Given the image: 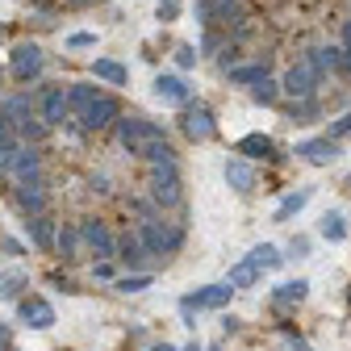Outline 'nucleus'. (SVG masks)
Here are the masks:
<instances>
[{
    "label": "nucleus",
    "instance_id": "obj_1",
    "mask_svg": "<svg viewBox=\"0 0 351 351\" xmlns=\"http://www.w3.org/2000/svg\"><path fill=\"white\" fill-rule=\"evenodd\" d=\"M159 138H163L159 125H151V121H143V117H117V143H121L130 155H147V147L159 143Z\"/></svg>",
    "mask_w": 351,
    "mask_h": 351
},
{
    "label": "nucleus",
    "instance_id": "obj_2",
    "mask_svg": "<svg viewBox=\"0 0 351 351\" xmlns=\"http://www.w3.org/2000/svg\"><path fill=\"white\" fill-rule=\"evenodd\" d=\"M151 201L163 205V209L180 205V176H176V159L151 163Z\"/></svg>",
    "mask_w": 351,
    "mask_h": 351
},
{
    "label": "nucleus",
    "instance_id": "obj_3",
    "mask_svg": "<svg viewBox=\"0 0 351 351\" xmlns=\"http://www.w3.org/2000/svg\"><path fill=\"white\" fill-rule=\"evenodd\" d=\"M138 239L147 243V251H151V255H171L176 247L184 243V234H180V230L167 226V222H155V217H143V222H138Z\"/></svg>",
    "mask_w": 351,
    "mask_h": 351
},
{
    "label": "nucleus",
    "instance_id": "obj_4",
    "mask_svg": "<svg viewBox=\"0 0 351 351\" xmlns=\"http://www.w3.org/2000/svg\"><path fill=\"white\" fill-rule=\"evenodd\" d=\"M314 84H318L314 59H301V63L289 67V75H285V84H280V93L293 97V101H310V97H314Z\"/></svg>",
    "mask_w": 351,
    "mask_h": 351
},
{
    "label": "nucleus",
    "instance_id": "obj_5",
    "mask_svg": "<svg viewBox=\"0 0 351 351\" xmlns=\"http://www.w3.org/2000/svg\"><path fill=\"white\" fill-rule=\"evenodd\" d=\"M80 234H84L88 251H93L97 259H117V243H113V234H109L105 222H97V217H84V222H80Z\"/></svg>",
    "mask_w": 351,
    "mask_h": 351
},
{
    "label": "nucleus",
    "instance_id": "obj_6",
    "mask_svg": "<svg viewBox=\"0 0 351 351\" xmlns=\"http://www.w3.org/2000/svg\"><path fill=\"white\" fill-rule=\"evenodd\" d=\"M117 117H121L117 101L101 93V97H97L93 105H88V109L80 113V125H84V130H109V125H117Z\"/></svg>",
    "mask_w": 351,
    "mask_h": 351
},
{
    "label": "nucleus",
    "instance_id": "obj_7",
    "mask_svg": "<svg viewBox=\"0 0 351 351\" xmlns=\"http://www.w3.org/2000/svg\"><path fill=\"white\" fill-rule=\"evenodd\" d=\"M230 293H234V285H205V289L184 297V310H222L230 301Z\"/></svg>",
    "mask_w": 351,
    "mask_h": 351
},
{
    "label": "nucleus",
    "instance_id": "obj_8",
    "mask_svg": "<svg viewBox=\"0 0 351 351\" xmlns=\"http://www.w3.org/2000/svg\"><path fill=\"white\" fill-rule=\"evenodd\" d=\"M9 71H13V80H34L38 71H42V51L34 47V42H21V47L13 51V63H9Z\"/></svg>",
    "mask_w": 351,
    "mask_h": 351
},
{
    "label": "nucleus",
    "instance_id": "obj_9",
    "mask_svg": "<svg viewBox=\"0 0 351 351\" xmlns=\"http://www.w3.org/2000/svg\"><path fill=\"white\" fill-rule=\"evenodd\" d=\"M213 113L205 109V105H189L184 109V134L193 138V143H205V138H213Z\"/></svg>",
    "mask_w": 351,
    "mask_h": 351
},
{
    "label": "nucleus",
    "instance_id": "obj_10",
    "mask_svg": "<svg viewBox=\"0 0 351 351\" xmlns=\"http://www.w3.org/2000/svg\"><path fill=\"white\" fill-rule=\"evenodd\" d=\"M297 155L301 159H310V163H318V167H326V163H335L339 159V138H310V143H301L297 147Z\"/></svg>",
    "mask_w": 351,
    "mask_h": 351
},
{
    "label": "nucleus",
    "instance_id": "obj_11",
    "mask_svg": "<svg viewBox=\"0 0 351 351\" xmlns=\"http://www.w3.org/2000/svg\"><path fill=\"white\" fill-rule=\"evenodd\" d=\"M21 322H25V326H34V330L55 326V310H51V301H42V297H25V301H21Z\"/></svg>",
    "mask_w": 351,
    "mask_h": 351
},
{
    "label": "nucleus",
    "instance_id": "obj_12",
    "mask_svg": "<svg viewBox=\"0 0 351 351\" xmlns=\"http://www.w3.org/2000/svg\"><path fill=\"white\" fill-rule=\"evenodd\" d=\"M67 113H71L67 93H63V88H47V97H42V121L55 130V125H63V121H67Z\"/></svg>",
    "mask_w": 351,
    "mask_h": 351
},
{
    "label": "nucleus",
    "instance_id": "obj_13",
    "mask_svg": "<svg viewBox=\"0 0 351 351\" xmlns=\"http://www.w3.org/2000/svg\"><path fill=\"white\" fill-rule=\"evenodd\" d=\"M155 97L167 105H189V84L180 75H159L155 80Z\"/></svg>",
    "mask_w": 351,
    "mask_h": 351
},
{
    "label": "nucleus",
    "instance_id": "obj_14",
    "mask_svg": "<svg viewBox=\"0 0 351 351\" xmlns=\"http://www.w3.org/2000/svg\"><path fill=\"white\" fill-rule=\"evenodd\" d=\"M38 171H42L38 147H21L17 159H13V171H9V176H17V184H25V180H38Z\"/></svg>",
    "mask_w": 351,
    "mask_h": 351
},
{
    "label": "nucleus",
    "instance_id": "obj_15",
    "mask_svg": "<svg viewBox=\"0 0 351 351\" xmlns=\"http://www.w3.org/2000/svg\"><path fill=\"white\" fill-rule=\"evenodd\" d=\"M226 184H230L234 193H251V189H255V171H251L247 159H230V163H226Z\"/></svg>",
    "mask_w": 351,
    "mask_h": 351
},
{
    "label": "nucleus",
    "instance_id": "obj_16",
    "mask_svg": "<svg viewBox=\"0 0 351 351\" xmlns=\"http://www.w3.org/2000/svg\"><path fill=\"white\" fill-rule=\"evenodd\" d=\"M151 251H147V243L138 239V230L134 234H125L121 243H117V259H125L130 263V268H143V259H147Z\"/></svg>",
    "mask_w": 351,
    "mask_h": 351
},
{
    "label": "nucleus",
    "instance_id": "obj_17",
    "mask_svg": "<svg viewBox=\"0 0 351 351\" xmlns=\"http://www.w3.org/2000/svg\"><path fill=\"white\" fill-rule=\"evenodd\" d=\"M310 197H314L310 189H297V193H289V197H285V201L276 205V213H272V222H289L293 213H301L305 205H310Z\"/></svg>",
    "mask_w": 351,
    "mask_h": 351
},
{
    "label": "nucleus",
    "instance_id": "obj_18",
    "mask_svg": "<svg viewBox=\"0 0 351 351\" xmlns=\"http://www.w3.org/2000/svg\"><path fill=\"white\" fill-rule=\"evenodd\" d=\"M251 263H255V268H263V272H272V268H280V263H285V255L272 247V243H259V247H251V255H247Z\"/></svg>",
    "mask_w": 351,
    "mask_h": 351
},
{
    "label": "nucleus",
    "instance_id": "obj_19",
    "mask_svg": "<svg viewBox=\"0 0 351 351\" xmlns=\"http://www.w3.org/2000/svg\"><path fill=\"white\" fill-rule=\"evenodd\" d=\"M42 184L38 180H25V184H17V205L25 209V213H42Z\"/></svg>",
    "mask_w": 351,
    "mask_h": 351
},
{
    "label": "nucleus",
    "instance_id": "obj_20",
    "mask_svg": "<svg viewBox=\"0 0 351 351\" xmlns=\"http://www.w3.org/2000/svg\"><path fill=\"white\" fill-rule=\"evenodd\" d=\"M97 97H101V93H97L93 84H71V88H67V105H71V113H75V117H80L88 105H93Z\"/></svg>",
    "mask_w": 351,
    "mask_h": 351
},
{
    "label": "nucleus",
    "instance_id": "obj_21",
    "mask_svg": "<svg viewBox=\"0 0 351 351\" xmlns=\"http://www.w3.org/2000/svg\"><path fill=\"white\" fill-rule=\"evenodd\" d=\"M259 276H263V268H255L251 259H243V263L230 268V285L234 289H251V285H259Z\"/></svg>",
    "mask_w": 351,
    "mask_h": 351
},
{
    "label": "nucleus",
    "instance_id": "obj_22",
    "mask_svg": "<svg viewBox=\"0 0 351 351\" xmlns=\"http://www.w3.org/2000/svg\"><path fill=\"white\" fill-rule=\"evenodd\" d=\"M29 239H34L38 247H55V239H59V234H55V226H51L42 213H34V217H29Z\"/></svg>",
    "mask_w": 351,
    "mask_h": 351
},
{
    "label": "nucleus",
    "instance_id": "obj_23",
    "mask_svg": "<svg viewBox=\"0 0 351 351\" xmlns=\"http://www.w3.org/2000/svg\"><path fill=\"white\" fill-rule=\"evenodd\" d=\"M305 293H310V285H305V280H285L276 289V305H297V301H305Z\"/></svg>",
    "mask_w": 351,
    "mask_h": 351
},
{
    "label": "nucleus",
    "instance_id": "obj_24",
    "mask_svg": "<svg viewBox=\"0 0 351 351\" xmlns=\"http://www.w3.org/2000/svg\"><path fill=\"white\" fill-rule=\"evenodd\" d=\"M310 59L318 71H335V67H343V47H318Z\"/></svg>",
    "mask_w": 351,
    "mask_h": 351
},
{
    "label": "nucleus",
    "instance_id": "obj_25",
    "mask_svg": "<svg viewBox=\"0 0 351 351\" xmlns=\"http://www.w3.org/2000/svg\"><path fill=\"white\" fill-rule=\"evenodd\" d=\"M93 71H97V80H109V84H117V88L125 84V67H121V63H113V59H97V63H93Z\"/></svg>",
    "mask_w": 351,
    "mask_h": 351
},
{
    "label": "nucleus",
    "instance_id": "obj_26",
    "mask_svg": "<svg viewBox=\"0 0 351 351\" xmlns=\"http://www.w3.org/2000/svg\"><path fill=\"white\" fill-rule=\"evenodd\" d=\"M17 151H21V134H13V138H0V176H9V171H13V159H17Z\"/></svg>",
    "mask_w": 351,
    "mask_h": 351
},
{
    "label": "nucleus",
    "instance_id": "obj_27",
    "mask_svg": "<svg viewBox=\"0 0 351 351\" xmlns=\"http://www.w3.org/2000/svg\"><path fill=\"white\" fill-rule=\"evenodd\" d=\"M276 147H272V138H263V134H247L243 143H239V155H272Z\"/></svg>",
    "mask_w": 351,
    "mask_h": 351
},
{
    "label": "nucleus",
    "instance_id": "obj_28",
    "mask_svg": "<svg viewBox=\"0 0 351 351\" xmlns=\"http://www.w3.org/2000/svg\"><path fill=\"white\" fill-rule=\"evenodd\" d=\"M276 93H280V84H276V80H268V75H263L259 84H251V97H255L259 105H272V101H276Z\"/></svg>",
    "mask_w": 351,
    "mask_h": 351
},
{
    "label": "nucleus",
    "instance_id": "obj_29",
    "mask_svg": "<svg viewBox=\"0 0 351 351\" xmlns=\"http://www.w3.org/2000/svg\"><path fill=\"white\" fill-rule=\"evenodd\" d=\"M322 239H330V243H343V239H347V226H343L339 213H326V217H322Z\"/></svg>",
    "mask_w": 351,
    "mask_h": 351
},
{
    "label": "nucleus",
    "instance_id": "obj_30",
    "mask_svg": "<svg viewBox=\"0 0 351 351\" xmlns=\"http://www.w3.org/2000/svg\"><path fill=\"white\" fill-rule=\"evenodd\" d=\"M29 97H13V101H5V113L13 117V125H21V121H29Z\"/></svg>",
    "mask_w": 351,
    "mask_h": 351
},
{
    "label": "nucleus",
    "instance_id": "obj_31",
    "mask_svg": "<svg viewBox=\"0 0 351 351\" xmlns=\"http://www.w3.org/2000/svg\"><path fill=\"white\" fill-rule=\"evenodd\" d=\"M151 280H155L151 272H134V276H121L117 289H121V293H143V289H151Z\"/></svg>",
    "mask_w": 351,
    "mask_h": 351
},
{
    "label": "nucleus",
    "instance_id": "obj_32",
    "mask_svg": "<svg viewBox=\"0 0 351 351\" xmlns=\"http://www.w3.org/2000/svg\"><path fill=\"white\" fill-rule=\"evenodd\" d=\"M234 84H259L263 75H268V67H226Z\"/></svg>",
    "mask_w": 351,
    "mask_h": 351
},
{
    "label": "nucleus",
    "instance_id": "obj_33",
    "mask_svg": "<svg viewBox=\"0 0 351 351\" xmlns=\"http://www.w3.org/2000/svg\"><path fill=\"white\" fill-rule=\"evenodd\" d=\"M80 239H84L80 230H59V239H55V247H59V251H63L67 259H75V251H80Z\"/></svg>",
    "mask_w": 351,
    "mask_h": 351
},
{
    "label": "nucleus",
    "instance_id": "obj_34",
    "mask_svg": "<svg viewBox=\"0 0 351 351\" xmlns=\"http://www.w3.org/2000/svg\"><path fill=\"white\" fill-rule=\"evenodd\" d=\"M47 130H51L47 121H34V117H29V121H21V125H17V134H21L25 143H38L42 134H47Z\"/></svg>",
    "mask_w": 351,
    "mask_h": 351
},
{
    "label": "nucleus",
    "instance_id": "obj_35",
    "mask_svg": "<svg viewBox=\"0 0 351 351\" xmlns=\"http://www.w3.org/2000/svg\"><path fill=\"white\" fill-rule=\"evenodd\" d=\"M67 47H71V51H84V47H97V34H71V38H67Z\"/></svg>",
    "mask_w": 351,
    "mask_h": 351
},
{
    "label": "nucleus",
    "instance_id": "obj_36",
    "mask_svg": "<svg viewBox=\"0 0 351 351\" xmlns=\"http://www.w3.org/2000/svg\"><path fill=\"white\" fill-rule=\"evenodd\" d=\"M180 13V0H159V21H176Z\"/></svg>",
    "mask_w": 351,
    "mask_h": 351
},
{
    "label": "nucleus",
    "instance_id": "obj_37",
    "mask_svg": "<svg viewBox=\"0 0 351 351\" xmlns=\"http://www.w3.org/2000/svg\"><path fill=\"white\" fill-rule=\"evenodd\" d=\"M230 9H239V0H213V17L230 21Z\"/></svg>",
    "mask_w": 351,
    "mask_h": 351
},
{
    "label": "nucleus",
    "instance_id": "obj_38",
    "mask_svg": "<svg viewBox=\"0 0 351 351\" xmlns=\"http://www.w3.org/2000/svg\"><path fill=\"white\" fill-rule=\"evenodd\" d=\"M347 134H351V113H347V117H339V121L330 125V138H347Z\"/></svg>",
    "mask_w": 351,
    "mask_h": 351
},
{
    "label": "nucleus",
    "instance_id": "obj_39",
    "mask_svg": "<svg viewBox=\"0 0 351 351\" xmlns=\"http://www.w3.org/2000/svg\"><path fill=\"white\" fill-rule=\"evenodd\" d=\"M176 63H180V67H193V63H197V51H193V47H180V51H176Z\"/></svg>",
    "mask_w": 351,
    "mask_h": 351
},
{
    "label": "nucleus",
    "instance_id": "obj_40",
    "mask_svg": "<svg viewBox=\"0 0 351 351\" xmlns=\"http://www.w3.org/2000/svg\"><path fill=\"white\" fill-rule=\"evenodd\" d=\"M0 285H5V289H0V297H13V293H17V285H21V276H5Z\"/></svg>",
    "mask_w": 351,
    "mask_h": 351
},
{
    "label": "nucleus",
    "instance_id": "obj_41",
    "mask_svg": "<svg viewBox=\"0 0 351 351\" xmlns=\"http://www.w3.org/2000/svg\"><path fill=\"white\" fill-rule=\"evenodd\" d=\"M293 255H305V251H310V243H305V239H293V247H289Z\"/></svg>",
    "mask_w": 351,
    "mask_h": 351
},
{
    "label": "nucleus",
    "instance_id": "obj_42",
    "mask_svg": "<svg viewBox=\"0 0 351 351\" xmlns=\"http://www.w3.org/2000/svg\"><path fill=\"white\" fill-rule=\"evenodd\" d=\"M343 47H351V17L343 21Z\"/></svg>",
    "mask_w": 351,
    "mask_h": 351
},
{
    "label": "nucleus",
    "instance_id": "obj_43",
    "mask_svg": "<svg viewBox=\"0 0 351 351\" xmlns=\"http://www.w3.org/2000/svg\"><path fill=\"white\" fill-rule=\"evenodd\" d=\"M343 71L351 75V47H343Z\"/></svg>",
    "mask_w": 351,
    "mask_h": 351
},
{
    "label": "nucleus",
    "instance_id": "obj_44",
    "mask_svg": "<svg viewBox=\"0 0 351 351\" xmlns=\"http://www.w3.org/2000/svg\"><path fill=\"white\" fill-rule=\"evenodd\" d=\"M5 347H9V330H5V326H0V351H5Z\"/></svg>",
    "mask_w": 351,
    "mask_h": 351
},
{
    "label": "nucleus",
    "instance_id": "obj_45",
    "mask_svg": "<svg viewBox=\"0 0 351 351\" xmlns=\"http://www.w3.org/2000/svg\"><path fill=\"white\" fill-rule=\"evenodd\" d=\"M151 351H176V347H171V343H155Z\"/></svg>",
    "mask_w": 351,
    "mask_h": 351
},
{
    "label": "nucleus",
    "instance_id": "obj_46",
    "mask_svg": "<svg viewBox=\"0 0 351 351\" xmlns=\"http://www.w3.org/2000/svg\"><path fill=\"white\" fill-rule=\"evenodd\" d=\"M184 351H201V347H197V343H189V347H184Z\"/></svg>",
    "mask_w": 351,
    "mask_h": 351
},
{
    "label": "nucleus",
    "instance_id": "obj_47",
    "mask_svg": "<svg viewBox=\"0 0 351 351\" xmlns=\"http://www.w3.org/2000/svg\"><path fill=\"white\" fill-rule=\"evenodd\" d=\"M347 189H351V176H347Z\"/></svg>",
    "mask_w": 351,
    "mask_h": 351
}]
</instances>
